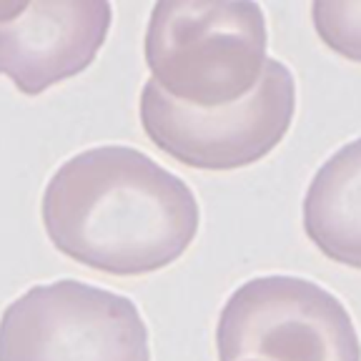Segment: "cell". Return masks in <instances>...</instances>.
Returning <instances> with one entry per match:
<instances>
[{
  "mask_svg": "<svg viewBox=\"0 0 361 361\" xmlns=\"http://www.w3.org/2000/svg\"><path fill=\"white\" fill-rule=\"evenodd\" d=\"M40 216L56 251L111 276L171 266L201 224L186 180L128 146L88 148L66 161L45 186Z\"/></svg>",
  "mask_w": 361,
  "mask_h": 361,
  "instance_id": "obj_1",
  "label": "cell"
},
{
  "mask_svg": "<svg viewBox=\"0 0 361 361\" xmlns=\"http://www.w3.org/2000/svg\"><path fill=\"white\" fill-rule=\"evenodd\" d=\"M266 18L251 0H161L146 28L151 80L180 106L226 108L254 93L266 68Z\"/></svg>",
  "mask_w": 361,
  "mask_h": 361,
  "instance_id": "obj_2",
  "label": "cell"
},
{
  "mask_svg": "<svg viewBox=\"0 0 361 361\" xmlns=\"http://www.w3.org/2000/svg\"><path fill=\"white\" fill-rule=\"evenodd\" d=\"M219 361H361L346 306L299 276H259L228 296L216 324Z\"/></svg>",
  "mask_w": 361,
  "mask_h": 361,
  "instance_id": "obj_3",
  "label": "cell"
},
{
  "mask_svg": "<svg viewBox=\"0 0 361 361\" xmlns=\"http://www.w3.org/2000/svg\"><path fill=\"white\" fill-rule=\"evenodd\" d=\"M0 361H151V346L128 296L61 279L3 311Z\"/></svg>",
  "mask_w": 361,
  "mask_h": 361,
  "instance_id": "obj_4",
  "label": "cell"
},
{
  "mask_svg": "<svg viewBox=\"0 0 361 361\" xmlns=\"http://www.w3.org/2000/svg\"><path fill=\"white\" fill-rule=\"evenodd\" d=\"M138 113L151 143L173 161L198 171H236L259 164L283 141L296 116V80L269 58L251 96L211 111L180 106L148 80Z\"/></svg>",
  "mask_w": 361,
  "mask_h": 361,
  "instance_id": "obj_5",
  "label": "cell"
},
{
  "mask_svg": "<svg viewBox=\"0 0 361 361\" xmlns=\"http://www.w3.org/2000/svg\"><path fill=\"white\" fill-rule=\"evenodd\" d=\"M111 23L106 0L16 3L0 18V75L23 96H40L96 61Z\"/></svg>",
  "mask_w": 361,
  "mask_h": 361,
  "instance_id": "obj_6",
  "label": "cell"
},
{
  "mask_svg": "<svg viewBox=\"0 0 361 361\" xmlns=\"http://www.w3.org/2000/svg\"><path fill=\"white\" fill-rule=\"evenodd\" d=\"M304 231L326 259L361 271V135L326 158L311 178Z\"/></svg>",
  "mask_w": 361,
  "mask_h": 361,
  "instance_id": "obj_7",
  "label": "cell"
},
{
  "mask_svg": "<svg viewBox=\"0 0 361 361\" xmlns=\"http://www.w3.org/2000/svg\"><path fill=\"white\" fill-rule=\"evenodd\" d=\"M316 35L336 56L361 63V0H316L311 3Z\"/></svg>",
  "mask_w": 361,
  "mask_h": 361,
  "instance_id": "obj_8",
  "label": "cell"
},
{
  "mask_svg": "<svg viewBox=\"0 0 361 361\" xmlns=\"http://www.w3.org/2000/svg\"><path fill=\"white\" fill-rule=\"evenodd\" d=\"M13 8H16V3H0V18L8 16V13H11Z\"/></svg>",
  "mask_w": 361,
  "mask_h": 361,
  "instance_id": "obj_9",
  "label": "cell"
}]
</instances>
